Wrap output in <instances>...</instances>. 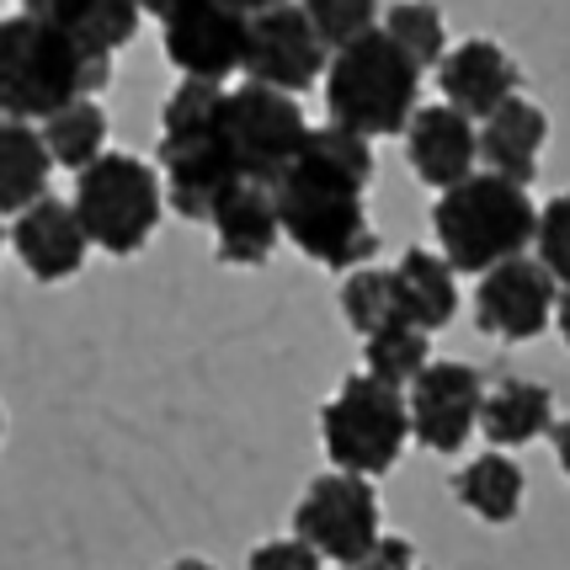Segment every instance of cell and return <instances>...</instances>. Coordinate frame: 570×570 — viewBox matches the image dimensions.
I'll use <instances>...</instances> for the list:
<instances>
[{"mask_svg": "<svg viewBox=\"0 0 570 570\" xmlns=\"http://www.w3.org/2000/svg\"><path fill=\"white\" fill-rule=\"evenodd\" d=\"M368 181H373V139L352 134L342 124L309 128L304 155L277 181V214L283 235L298 256L315 267L352 273L379 256V229L368 224Z\"/></svg>", "mask_w": 570, "mask_h": 570, "instance_id": "1", "label": "cell"}, {"mask_svg": "<svg viewBox=\"0 0 570 570\" xmlns=\"http://www.w3.org/2000/svg\"><path fill=\"white\" fill-rule=\"evenodd\" d=\"M112 80V53L75 43L65 27L38 11L0 17V118L43 124L80 97H97Z\"/></svg>", "mask_w": 570, "mask_h": 570, "instance_id": "2", "label": "cell"}, {"mask_svg": "<svg viewBox=\"0 0 570 570\" xmlns=\"http://www.w3.org/2000/svg\"><path fill=\"white\" fill-rule=\"evenodd\" d=\"M160 176H166V208L181 219L208 224L214 203L246 181L240 160L224 134V80H187L160 107Z\"/></svg>", "mask_w": 570, "mask_h": 570, "instance_id": "3", "label": "cell"}, {"mask_svg": "<svg viewBox=\"0 0 570 570\" xmlns=\"http://www.w3.org/2000/svg\"><path fill=\"white\" fill-rule=\"evenodd\" d=\"M533 229H539V208L528 198V187L497 171L464 176L432 203L438 250L453 262L459 277H485L491 267L522 256L533 246Z\"/></svg>", "mask_w": 570, "mask_h": 570, "instance_id": "4", "label": "cell"}, {"mask_svg": "<svg viewBox=\"0 0 570 570\" xmlns=\"http://www.w3.org/2000/svg\"><path fill=\"white\" fill-rule=\"evenodd\" d=\"M422 65L400 49L384 27L363 32L357 43L331 53L325 65V107L331 124L352 128L363 139H390L405 134L416 118V97H422Z\"/></svg>", "mask_w": 570, "mask_h": 570, "instance_id": "5", "label": "cell"}, {"mask_svg": "<svg viewBox=\"0 0 570 570\" xmlns=\"http://www.w3.org/2000/svg\"><path fill=\"white\" fill-rule=\"evenodd\" d=\"M75 214L91 246L107 256H134L160 229L166 214V176L128 149H101L86 171H75Z\"/></svg>", "mask_w": 570, "mask_h": 570, "instance_id": "6", "label": "cell"}, {"mask_svg": "<svg viewBox=\"0 0 570 570\" xmlns=\"http://www.w3.org/2000/svg\"><path fill=\"white\" fill-rule=\"evenodd\" d=\"M321 443L325 459L347 474H390L411 443V405L405 390L373 379L368 368L347 373L336 395L321 405Z\"/></svg>", "mask_w": 570, "mask_h": 570, "instance_id": "7", "label": "cell"}, {"mask_svg": "<svg viewBox=\"0 0 570 570\" xmlns=\"http://www.w3.org/2000/svg\"><path fill=\"white\" fill-rule=\"evenodd\" d=\"M224 134H229V149L240 160V176L277 187L288 176V166L304 155L309 124H304V112L288 91L246 80V86L224 91Z\"/></svg>", "mask_w": 570, "mask_h": 570, "instance_id": "8", "label": "cell"}, {"mask_svg": "<svg viewBox=\"0 0 570 570\" xmlns=\"http://www.w3.org/2000/svg\"><path fill=\"white\" fill-rule=\"evenodd\" d=\"M294 533L315 549L321 560L357 570V560L384 539L373 480L368 474H347V470L315 474L294 507Z\"/></svg>", "mask_w": 570, "mask_h": 570, "instance_id": "9", "label": "cell"}, {"mask_svg": "<svg viewBox=\"0 0 570 570\" xmlns=\"http://www.w3.org/2000/svg\"><path fill=\"white\" fill-rule=\"evenodd\" d=\"M166 59L187 80H229L246 70L250 17L229 0H187L166 17Z\"/></svg>", "mask_w": 570, "mask_h": 570, "instance_id": "10", "label": "cell"}, {"mask_svg": "<svg viewBox=\"0 0 570 570\" xmlns=\"http://www.w3.org/2000/svg\"><path fill=\"white\" fill-rule=\"evenodd\" d=\"M325 65H331V49L321 43L315 22L304 17V6L283 0L273 11H256L250 17V43H246V80H262V86H277V91H309L315 80H325Z\"/></svg>", "mask_w": 570, "mask_h": 570, "instance_id": "11", "label": "cell"}, {"mask_svg": "<svg viewBox=\"0 0 570 570\" xmlns=\"http://www.w3.org/2000/svg\"><path fill=\"white\" fill-rule=\"evenodd\" d=\"M480 400H485V379L470 363H453V357L426 363L405 390L411 438L426 453H464V443L480 432Z\"/></svg>", "mask_w": 570, "mask_h": 570, "instance_id": "12", "label": "cell"}, {"mask_svg": "<svg viewBox=\"0 0 570 570\" xmlns=\"http://www.w3.org/2000/svg\"><path fill=\"white\" fill-rule=\"evenodd\" d=\"M554 298H560V283L539 256H512L491 273L480 277L474 288V325L485 336H501V342H533L554 325Z\"/></svg>", "mask_w": 570, "mask_h": 570, "instance_id": "13", "label": "cell"}, {"mask_svg": "<svg viewBox=\"0 0 570 570\" xmlns=\"http://www.w3.org/2000/svg\"><path fill=\"white\" fill-rule=\"evenodd\" d=\"M11 250L38 283H70L91 256V235L75 214V203L38 198L11 219Z\"/></svg>", "mask_w": 570, "mask_h": 570, "instance_id": "14", "label": "cell"}, {"mask_svg": "<svg viewBox=\"0 0 570 570\" xmlns=\"http://www.w3.org/2000/svg\"><path fill=\"white\" fill-rule=\"evenodd\" d=\"M405 160L432 193H448L480 171V128L470 112H459L448 101L416 107V118L405 128Z\"/></svg>", "mask_w": 570, "mask_h": 570, "instance_id": "15", "label": "cell"}, {"mask_svg": "<svg viewBox=\"0 0 570 570\" xmlns=\"http://www.w3.org/2000/svg\"><path fill=\"white\" fill-rule=\"evenodd\" d=\"M438 86H443V101L448 107H459V112H470L474 124L480 118H491L501 101L518 97L522 86V70L518 59L491 43V38H470V43H459V49L443 53V65H438Z\"/></svg>", "mask_w": 570, "mask_h": 570, "instance_id": "16", "label": "cell"}, {"mask_svg": "<svg viewBox=\"0 0 570 570\" xmlns=\"http://www.w3.org/2000/svg\"><path fill=\"white\" fill-rule=\"evenodd\" d=\"M214 240H219L224 267H267L277 240H283V214H277V193L262 181H235L219 203H214Z\"/></svg>", "mask_w": 570, "mask_h": 570, "instance_id": "17", "label": "cell"}, {"mask_svg": "<svg viewBox=\"0 0 570 570\" xmlns=\"http://www.w3.org/2000/svg\"><path fill=\"white\" fill-rule=\"evenodd\" d=\"M544 139H549V112L539 101H528V97L501 101L491 118H480V166L528 187L539 176Z\"/></svg>", "mask_w": 570, "mask_h": 570, "instance_id": "18", "label": "cell"}, {"mask_svg": "<svg viewBox=\"0 0 570 570\" xmlns=\"http://www.w3.org/2000/svg\"><path fill=\"white\" fill-rule=\"evenodd\" d=\"M390 277H395L400 321L422 325V331H443L459 315V273H453V262L443 250H426V246L400 250Z\"/></svg>", "mask_w": 570, "mask_h": 570, "instance_id": "19", "label": "cell"}, {"mask_svg": "<svg viewBox=\"0 0 570 570\" xmlns=\"http://www.w3.org/2000/svg\"><path fill=\"white\" fill-rule=\"evenodd\" d=\"M554 416V395L533 379H497L485 400H480V432L491 448H528L533 438H549Z\"/></svg>", "mask_w": 570, "mask_h": 570, "instance_id": "20", "label": "cell"}, {"mask_svg": "<svg viewBox=\"0 0 570 570\" xmlns=\"http://www.w3.org/2000/svg\"><path fill=\"white\" fill-rule=\"evenodd\" d=\"M453 497L470 518L491 522V528H507V522L522 512V497H528V474L522 464L507 453V448H485L480 459H470L464 470L453 474Z\"/></svg>", "mask_w": 570, "mask_h": 570, "instance_id": "21", "label": "cell"}, {"mask_svg": "<svg viewBox=\"0 0 570 570\" xmlns=\"http://www.w3.org/2000/svg\"><path fill=\"white\" fill-rule=\"evenodd\" d=\"M53 155L43 145V128L27 118H0V214H22L38 198H49Z\"/></svg>", "mask_w": 570, "mask_h": 570, "instance_id": "22", "label": "cell"}, {"mask_svg": "<svg viewBox=\"0 0 570 570\" xmlns=\"http://www.w3.org/2000/svg\"><path fill=\"white\" fill-rule=\"evenodd\" d=\"M22 11L49 17L53 27L70 32L75 43H86L97 53H118L139 32V17H145L139 0H22Z\"/></svg>", "mask_w": 570, "mask_h": 570, "instance_id": "23", "label": "cell"}, {"mask_svg": "<svg viewBox=\"0 0 570 570\" xmlns=\"http://www.w3.org/2000/svg\"><path fill=\"white\" fill-rule=\"evenodd\" d=\"M38 128H43V145H49L53 166H65V171H86L107 149V107L97 97H80L70 107H59Z\"/></svg>", "mask_w": 570, "mask_h": 570, "instance_id": "24", "label": "cell"}, {"mask_svg": "<svg viewBox=\"0 0 570 570\" xmlns=\"http://www.w3.org/2000/svg\"><path fill=\"white\" fill-rule=\"evenodd\" d=\"M426 336L432 331H422V325H411V321L373 331V336H363V368L373 379H384V384H395V390H411V379L432 363V342Z\"/></svg>", "mask_w": 570, "mask_h": 570, "instance_id": "25", "label": "cell"}, {"mask_svg": "<svg viewBox=\"0 0 570 570\" xmlns=\"http://www.w3.org/2000/svg\"><path fill=\"white\" fill-rule=\"evenodd\" d=\"M342 315L357 336H373V331H384V325L400 321V298H395V277L390 267H352L342 273Z\"/></svg>", "mask_w": 570, "mask_h": 570, "instance_id": "26", "label": "cell"}, {"mask_svg": "<svg viewBox=\"0 0 570 570\" xmlns=\"http://www.w3.org/2000/svg\"><path fill=\"white\" fill-rule=\"evenodd\" d=\"M379 27H384L422 70H438V65H443L448 27H443V11H438V6H426V0H395Z\"/></svg>", "mask_w": 570, "mask_h": 570, "instance_id": "27", "label": "cell"}, {"mask_svg": "<svg viewBox=\"0 0 570 570\" xmlns=\"http://www.w3.org/2000/svg\"><path fill=\"white\" fill-rule=\"evenodd\" d=\"M298 6H304V17L315 22V32H321V43L331 53L357 43L363 32H373V27L384 22L379 17V0H298Z\"/></svg>", "mask_w": 570, "mask_h": 570, "instance_id": "28", "label": "cell"}, {"mask_svg": "<svg viewBox=\"0 0 570 570\" xmlns=\"http://www.w3.org/2000/svg\"><path fill=\"white\" fill-rule=\"evenodd\" d=\"M533 250H539V262L554 273V283L566 288L570 283V193H560V198H549L544 208H539Z\"/></svg>", "mask_w": 570, "mask_h": 570, "instance_id": "29", "label": "cell"}, {"mask_svg": "<svg viewBox=\"0 0 570 570\" xmlns=\"http://www.w3.org/2000/svg\"><path fill=\"white\" fill-rule=\"evenodd\" d=\"M246 570H325V560L294 533V539H267V544H256Z\"/></svg>", "mask_w": 570, "mask_h": 570, "instance_id": "30", "label": "cell"}, {"mask_svg": "<svg viewBox=\"0 0 570 570\" xmlns=\"http://www.w3.org/2000/svg\"><path fill=\"white\" fill-rule=\"evenodd\" d=\"M357 570H426L422 554H416V544L411 539H395V533H384L379 544L357 560Z\"/></svg>", "mask_w": 570, "mask_h": 570, "instance_id": "31", "label": "cell"}, {"mask_svg": "<svg viewBox=\"0 0 570 570\" xmlns=\"http://www.w3.org/2000/svg\"><path fill=\"white\" fill-rule=\"evenodd\" d=\"M549 443H554V464H560V474L570 480V416L549 426Z\"/></svg>", "mask_w": 570, "mask_h": 570, "instance_id": "32", "label": "cell"}, {"mask_svg": "<svg viewBox=\"0 0 570 570\" xmlns=\"http://www.w3.org/2000/svg\"><path fill=\"white\" fill-rule=\"evenodd\" d=\"M554 331H560V342L570 347V283L560 288V298H554Z\"/></svg>", "mask_w": 570, "mask_h": 570, "instance_id": "33", "label": "cell"}, {"mask_svg": "<svg viewBox=\"0 0 570 570\" xmlns=\"http://www.w3.org/2000/svg\"><path fill=\"white\" fill-rule=\"evenodd\" d=\"M139 6H145V17H155V22H166V17H171L176 6H187V0H139Z\"/></svg>", "mask_w": 570, "mask_h": 570, "instance_id": "34", "label": "cell"}, {"mask_svg": "<svg viewBox=\"0 0 570 570\" xmlns=\"http://www.w3.org/2000/svg\"><path fill=\"white\" fill-rule=\"evenodd\" d=\"M229 6H240L246 17H256V11H273V6H283V0H229Z\"/></svg>", "mask_w": 570, "mask_h": 570, "instance_id": "35", "label": "cell"}, {"mask_svg": "<svg viewBox=\"0 0 570 570\" xmlns=\"http://www.w3.org/2000/svg\"><path fill=\"white\" fill-rule=\"evenodd\" d=\"M166 570H214V566H208V560H198V554H187V560H171Z\"/></svg>", "mask_w": 570, "mask_h": 570, "instance_id": "36", "label": "cell"}, {"mask_svg": "<svg viewBox=\"0 0 570 570\" xmlns=\"http://www.w3.org/2000/svg\"><path fill=\"white\" fill-rule=\"evenodd\" d=\"M0 250H6V229H0Z\"/></svg>", "mask_w": 570, "mask_h": 570, "instance_id": "37", "label": "cell"}, {"mask_svg": "<svg viewBox=\"0 0 570 570\" xmlns=\"http://www.w3.org/2000/svg\"><path fill=\"white\" fill-rule=\"evenodd\" d=\"M0 432H6V416H0Z\"/></svg>", "mask_w": 570, "mask_h": 570, "instance_id": "38", "label": "cell"}]
</instances>
